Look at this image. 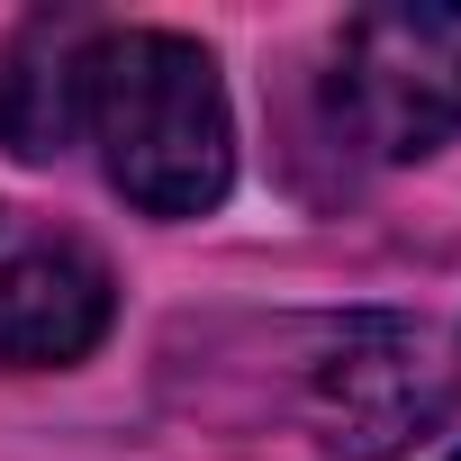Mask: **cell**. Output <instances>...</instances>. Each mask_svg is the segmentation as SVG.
I'll return each instance as SVG.
<instances>
[{"mask_svg":"<svg viewBox=\"0 0 461 461\" xmlns=\"http://www.w3.org/2000/svg\"><path fill=\"white\" fill-rule=\"evenodd\" d=\"M82 145L145 217H208L236 181V118H226L217 55L172 28H100L82 64Z\"/></svg>","mask_w":461,"mask_h":461,"instance_id":"1","label":"cell"},{"mask_svg":"<svg viewBox=\"0 0 461 461\" xmlns=\"http://www.w3.org/2000/svg\"><path fill=\"white\" fill-rule=\"evenodd\" d=\"M326 118L362 163H425L461 136V10L452 0H389L344 19Z\"/></svg>","mask_w":461,"mask_h":461,"instance_id":"2","label":"cell"},{"mask_svg":"<svg viewBox=\"0 0 461 461\" xmlns=\"http://www.w3.org/2000/svg\"><path fill=\"white\" fill-rule=\"evenodd\" d=\"M317 416H326L335 452H353V461L407 452L443 416V371H434L425 326H407V317H344L326 335V362H317Z\"/></svg>","mask_w":461,"mask_h":461,"instance_id":"3","label":"cell"},{"mask_svg":"<svg viewBox=\"0 0 461 461\" xmlns=\"http://www.w3.org/2000/svg\"><path fill=\"white\" fill-rule=\"evenodd\" d=\"M109 317L118 290L82 245H28L0 263V371H64L109 335Z\"/></svg>","mask_w":461,"mask_h":461,"instance_id":"4","label":"cell"},{"mask_svg":"<svg viewBox=\"0 0 461 461\" xmlns=\"http://www.w3.org/2000/svg\"><path fill=\"white\" fill-rule=\"evenodd\" d=\"M100 19H28L0 64V145L19 163H55L82 145V64Z\"/></svg>","mask_w":461,"mask_h":461,"instance_id":"5","label":"cell"},{"mask_svg":"<svg viewBox=\"0 0 461 461\" xmlns=\"http://www.w3.org/2000/svg\"><path fill=\"white\" fill-rule=\"evenodd\" d=\"M452 461H461V452H452Z\"/></svg>","mask_w":461,"mask_h":461,"instance_id":"6","label":"cell"}]
</instances>
